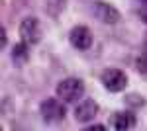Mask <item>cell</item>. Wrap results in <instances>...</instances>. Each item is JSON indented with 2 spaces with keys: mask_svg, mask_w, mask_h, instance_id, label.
Listing matches in <instances>:
<instances>
[{
  "mask_svg": "<svg viewBox=\"0 0 147 131\" xmlns=\"http://www.w3.org/2000/svg\"><path fill=\"white\" fill-rule=\"evenodd\" d=\"M114 129L118 131H125V129H131V127H136V114L134 112H116L112 116V120H110Z\"/></svg>",
  "mask_w": 147,
  "mask_h": 131,
  "instance_id": "obj_8",
  "label": "cell"
},
{
  "mask_svg": "<svg viewBox=\"0 0 147 131\" xmlns=\"http://www.w3.org/2000/svg\"><path fill=\"white\" fill-rule=\"evenodd\" d=\"M20 37L22 41H26L28 45H35L39 39H41V28H39V20L34 18V16H28L24 18L22 24H20Z\"/></svg>",
  "mask_w": 147,
  "mask_h": 131,
  "instance_id": "obj_3",
  "label": "cell"
},
{
  "mask_svg": "<svg viewBox=\"0 0 147 131\" xmlns=\"http://www.w3.org/2000/svg\"><path fill=\"white\" fill-rule=\"evenodd\" d=\"M102 84L110 92H122L127 86V77L120 69H106L102 75Z\"/></svg>",
  "mask_w": 147,
  "mask_h": 131,
  "instance_id": "obj_4",
  "label": "cell"
},
{
  "mask_svg": "<svg viewBox=\"0 0 147 131\" xmlns=\"http://www.w3.org/2000/svg\"><path fill=\"white\" fill-rule=\"evenodd\" d=\"M92 14L96 20H100L104 24H116L120 22V12L108 2H94L92 4Z\"/></svg>",
  "mask_w": 147,
  "mask_h": 131,
  "instance_id": "obj_5",
  "label": "cell"
},
{
  "mask_svg": "<svg viewBox=\"0 0 147 131\" xmlns=\"http://www.w3.org/2000/svg\"><path fill=\"white\" fill-rule=\"evenodd\" d=\"M57 92V98L63 100V102H67V104H73V102H77L80 100V96L84 94V84H82V80L80 78H65V80H61L55 88Z\"/></svg>",
  "mask_w": 147,
  "mask_h": 131,
  "instance_id": "obj_1",
  "label": "cell"
},
{
  "mask_svg": "<svg viewBox=\"0 0 147 131\" xmlns=\"http://www.w3.org/2000/svg\"><path fill=\"white\" fill-rule=\"evenodd\" d=\"M125 102L129 104V106H143L145 102H143V96H139V94H129V96H125Z\"/></svg>",
  "mask_w": 147,
  "mask_h": 131,
  "instance_id": "obj_11",
  "label": "cell"
},
{
  "mask_svg": "<svg viewBox=\"0 0 147 131\" xmlns=\"http://www.w3.org/2000/svg\"><path fill=\"white\" fill-rule=\"evenodd\" d=\"M136 69L141 73V75H145L147 77V49L143 51V53L137 57V61H136Z\"/></svg>",
  "mask_w": 147,
  "mask_h": 131,
  "instance_id": "obj_10",
  "label": "cell"
},
{
  "mask_svg": "<svg viewBox=\"0 0 147 131\" xmlns=\"http://www.w3.org/2000/svg\"><path fill=\"white\" fill-rule=\"evenodd\" d=\"M96 114H98V104L90 98L82 100L79 106H77V110H75V118H77V121H80V123H86V121L94 120Z\"/></svg>",
  "mask_w": 147,
  "mask_h": 131,
  "instance_id": "obj_7",
  "label": "cell"
},
{
  "mask_svg": "<svg viewBox=\"0 0 147 131\" xmlns=\"http://www.w3.org/2000/svg\"><path fill=\"white\" fill-rule=\"evenodd\" d=\"M12 59H14V63H18V65H22V63L28 61V43H26V41L18 43L12 49Z\"/></svg>",
  "mask_w": 147,
  "mask_h": 131,
  "instance_id": "obj_9",
  "label": "cell"
},
{
  "mask_svg": "<svg viewBox=\"0 0 147 131\" xmlns=\"http://www.w3.org/2000/svg\"><path fill=\"white\" fill-rule=\"evenodd\" d=\"M71 43H73V47H77L80 51L88 49L92 45V32L86 26H77V28H73V32H71Z\"/></svg>",
  "mask_w": 147,
  "mask_h": 131,
  "instance_id": "obj_6",
  "label": "cell"
},
{
  "mask_svg": "<svg viewBox=\"0 0 147 131\" xmlns=\"http://www.w3.org/2000/svg\"><path fill=\"white\" fill-rule=\"evenodd\" d=\"M139 2H141V6H139L137 14H139V18L147 24V0H139Z\"/></svg>",
  "mask_w": 147,
  "mask_h": 131,
  "instance_id": "obj_12",
  "label": "cell"
},
{
  "mask_svg": "<svg viewBox=\"0 0 147 131\" xmlns=\"http://www.w3.org/2000/svg\"><path fill=\"white\" fill-rule=\"evenodd\" d=\"M2 47H6V30H2Z\"/></svg>",
  "mask_w": 147,
  "mask_h": 131,
  "instance_id": "obj_13",
  "label": "cell"
},
{
  "mask_svg": "<svg viewBox=\"0 0 147 131\" xmlns=\"http://www.w3.org/2000/svg\"><path fill=\"white\" fill-rule=\"evenodd\" d=\"M39 112H41V116H43V120L49 121V123H59V121L65 120V116H67V110L65 106L55 98H47L41 102V106H39Z\"/></svg>",
  "mask_w": 147,
  "mask_h": 131,
  "instance_id": "obj_2",
  "label": "cell"
}]
</instances>
